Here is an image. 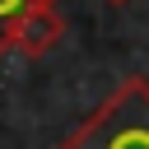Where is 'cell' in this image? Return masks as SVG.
Here are the masks:
<instances>
[{"label":"cell","mask_w":149,"mask_h":149,"mask_svg":"<svg viewBox=\"0 0 149 149\" xmlns=\"http://www.w3.org/2000/svg\"><path fill=\"white\" fill-rule=\"evenodd\" d=\"M61 149H149V79H121L74 130Z\"/></svg>","instance_id":"1"},{"label":"cell","mask_w":149,"mask_h":149,"mask_svg":"<svg viewBox=\"0 0 149 149\" xmlns=\"http://www.w3.org/2000/svg\"><path fill=\"white\" fill-rule=\"evenodd\" d=\"M61 37H65V19H61L56 0H37V5H28V14L14 28V51L19 56H47Z\"/></svg>","instance_id":"2"},{"label":"cell","mask_w":149,"mask_h":149,"mask_svg":"<svg viewBox=\"0 0 149 149\" xmlns=\"http://www.w3.org/2000/svg\"><path fill=\"white\" fill-rule=\"evenodd\" d=\"M28 5H37V0H0V51H14V28L28 14Z\"/></svg>","instance_id":"3"},{"label":"cell","mask_w":149,"mask_h":149,"mask_svg":"<svg viewBox=\"0 0 149 149\" xmlns=\"http://www.w3.org/2000/svg\"><path fill=\"white\" fill-rule=\"evenodd\" d=\"M107 5H130V0H107Z\"/></svg>","instance_id":"4"}]
</instances>
